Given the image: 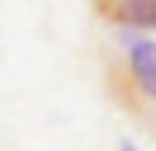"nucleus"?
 <instances>
[{"label":"nucleus","mask_w":156,"mask_h":151,"mask_svg":"<svg viewBox=\"0 0 156 151\" xmlns=\"http://www.w3.org/2000/svg\"><path fill=\"white\" fill-rule=\"evenodd\" d=\"M118 151H137V146H133V142H118Z\"/></svg>","instance_id":"3"},{"label":"nucleus","mask_w":156,"mask_h":151,"mask_svg":"<svg viewBox=\"0 0 156 151\" xmlns=\"http://www.w3.org/2000/svg\"><path fill=\"white\" fill-rule=\"evenodd\" d=\"M95 14L109 28H137L156 33V0H95Z\"/></svg>","instance_id":"2"},{"label":"nucleus","mask_w":156,"mask_h":151,"mask_svg":"<svg viewBox=\"0 0 156 151\" xmlns=\"http://www.w3.org/2000/svg\"><path fill=\"white\" fill-rule=\"evenodd\" d=\"M114 52L104 57V85L118 109L156 118V38L137 28H109Z\"/></svg>","instance_id":"1"}]
</instances>
